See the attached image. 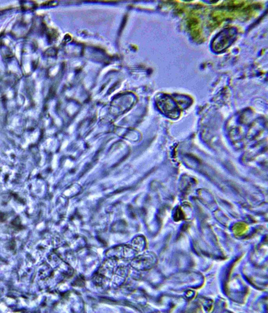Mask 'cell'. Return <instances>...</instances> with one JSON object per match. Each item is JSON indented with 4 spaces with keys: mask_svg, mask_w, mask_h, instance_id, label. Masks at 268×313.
Masks as SVG:
<instances>
[{
    "mask_svg": "<svg viewBox=\"0 0 268 313\" xmlns=\"http://www.w3.org/2000/svg\"><path fill=\"white\" fill-rule=\"evenodd\" d=\"M247 227L244 225H237L233 228L235 235L237 236H241L247 230Z\"/></svg>",
    "mask_w": 268,
    "mask_h": 313,
    "instance_id": "6da1fadb",
    "label": "cell"
}]
</instances>
